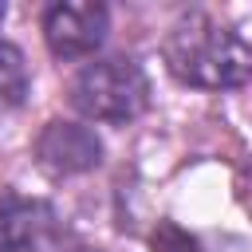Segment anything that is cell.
I'll list each match as a JSON object with an SVG mask.
<instances>
[{
  "label": "cell",
  "mask_w": 252,
  "mask_h": 252,
  "mask_svg": "<svg viewBox=\"0 0 252 252\" xmlns=\"http://www.w3.org/2000/svg\"><path fill=\"white\" fill-rule=\"evenodd\" d=\"M169 75L197 91H232L252 79V47L209 12H185L161 39Z\"/></svg>",
  "instance_id": "cell-1"
},
{
  "label": "cell",
  "mask_w": 252,
  "mask_h": 252,
  "mask_svg": "<svg viewBox=\"0 0 252 252\" xmlns=\"http://www.w3.org/2000/svg\"><path fill=\"white\" fill-rule=\"evenodd\" d=\"M71 106L87 122L126 126L150 106V79L130 55L94 59L71 79Z\"/></svg>",
  "instance_id": "cell-2"
},
{
  "label": "cell",
  "mask_w": 252,
  "mask_h": 252,
  "mask_svg": "<svg viewBox=\"0 0 252 252\" xmlns=\"http://www.w3.org/2000/svg\"><path fill=\"white\" fill-rule=\"evenodd\" d=\"M110 12L94 0H59L43 12V39L55 59H87L102 47Z\"/></svg>",
  "instance_id": "cell-3"
},
{
  "label": "cell",
  "mask_w": 252,
  "mask_h": 252,
  "mask_svg": "<svg viewBox=\"0 0 252 252\" xmlns=\"http://www.w3.org/2000/svg\"><path fill=\"white\" fill-rule=\"evenodd\" d=\"M35 161L55 177H75V173H87L102 161V142L83 122L51 118L35 138Z\"/></svg>",
  "instance_id": "cell-4"
},
{
  "label": "cell",
  "mask_w": 252,
  "mask_h": 252,
  "mask_svg": "<svg viewBox=\"0 0 252 252\" xmlns=\"http://www.w3.org/2000/svg\"><path fill=\"white\" fill-rule=\"evenodd\" d=\"M55 232V213L51 205L35 197L8 193L0 197V252H32L43 248Z\"/></svg>",
  "instance_id": "cell-5"
},
{
  "label": "cell",
  "mask_w": 252,
  "mask_h": 252,
  "mask_svg": "<svg viewBox=\"0 0 252 252\" xmlns=\"http://www.w3.org/2000/svg\"><path fill=\"white\" fill-rule=\"evenodd\" d=\"M28 94V63L16 43H0V110L20 106Z\"/></svg>",
  "instance_id": "cell-6"
},
{
  "label": "cell",
  "mask_w": 252,
  "mask_h": 252,
  "mask_svg": "<svg viewBox=\"0 0 252 252\" xmlns=\"http://www.w3.org/2000/svg\"><path fill=\"white\" fill-rule=\"evenodd\" d=\"M154 252H205L189 232H181L177 224H158V232H154Z\"/></svg>",
  "instance_id": "cell-7"
},
{
  "label": "cell",
  "mask_w": 252,
  "mask_h": 252,
  "mask_svg": "<svg viewBox=\"0 0 252 252\" xmlns=\"http://www.w3.org/2000/svg\"><path fill=\"white\" fill-rule=\"evenodd\" d=\"M240 201L252 213V165H244V173H240Z\"/></svg>",
  "instance_id": "cell-8"
},
{
  "label": "cell",
  "mask_w": 252,
  "mask_h": 252,
  "mask_svg": "<svg viewBox=\"0 0 252 252\" xmlns=\"http://www.w3.org/2000/svg\"><path fill=\"white\" fill-rule=\"evenodd\" d=\"M0 20H4V4H0Z\"/></svg>",
  "instance_id": "cell-9"
}]
</instances>
